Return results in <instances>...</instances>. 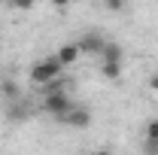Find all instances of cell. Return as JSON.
<instances>
[{
  "mask_svg": "<svg viewBox=\"0 0 158 155\" xmlns=\"http://www.w3.org/2000/svg\"><path fill=\"white\" fill-rule=\"evenodd\" d=\"M64 82H52V85H46L43 91H46V97H43V110L49 113V116H55V119H61V116H67L70 110H73V100H70V94L61 88Z\"/></svg>",
  "mask_w": 158,
  "mask_h": 155,
  "instance_id": "1",
  "label": "cell"
},
{
  "mask_svg": "<svg viewBox=\"0 0 158 155\" xmlns=\"http://www.w3.org/2000/svg\"><path fill=\"white\" fill-rule=\"evenodd\" d=\"M61 67L58 58L55 55H49V58H40L37 64H31V70H27V79L34 82V85H40V88H46V85H52V82H58L61 79Z\"/></svg>",
  "mask_w": 158,
  "mask_h": 155,
  "instance_id": "2",
  "label": "cell"
},
{
  "mask_svg": "<svg viewBox=\"0 0 158 155\" xmlns=\"http://www.w3.org/2000/svg\"><path fill=\"white\" fill-rule=\"evenodd\" d=\"M76 43H79V52H82V55H98V58H100L106 37H103V34H98V31H88V34H82Z\"/></svg>",
  "mask_w": 158,
  "mask_h": 155,
  "instance_id": "3",
  "label": "cell"
},
{
  "mask_svg": "<svg viewBox=\"0 0 158 155\" xmlns=\"http://www.w3.org/2000/svg\"><path fill=\"white\" fill-rule=\"evenodd\" d=\"M3 110H6V122H24V119H31V100L19 97L12 103H3Z\"/></svg>",
  "mask_w": 158,
  "mask_h": 155,
  "instance_id": "4",
  "label": "cell"
},
{
  "mask_svg": "<svg viewBox=\"0 0 158 155\" xmlns=\"http://www.w3.org/2000/svg\"><path fill=\"white\" fill-rule=\"evenodd\" d=\"M64 125H70V128H88L91 125V110L88 107H76L73 103V110L67 113V116H61Z\"/></svg>",
  "mask_w": 158,
  "mask_h": 155,
  "instance_id": "5",
  "label": "cell"
},
{
  "mask_svg": "<svg viewBox=\"0 0 158 155\" xmlns=\"http://www.w3.org/2000/svg\"><path fill=\"white\" fill-rule=\"evenodd\" d=\"M79 43L73 40V43H64V46H58V52H55V58H58V64L61 67H67V64H76L79 61Z\"/></svg>",
  "mask_w": 158,
  "mask_h": 155,
  "instance_id": "6",
  "label": "cell"
},
{
  "mask_svg": "<svg viewBox=\"0 0 158 155\" xmlns=\"http://www.w3.org/2000/svg\"><path fill=\"white\" fill-rule=\"evenodd\" d=\"M0 97H3V103H12V100L24 97V91H21V85L15 82V79H3V85H0Z\"/></svg>",
  "mask_w": 158,
  "mask_h": 155,
  "instance_id": "7",
  "label": "cell"
},
{
  "mask_svg": "<svg viewBox=\"0 0 158 155\" xmlns=\"http://www.w3.org/2000/svg\"><path fill=\"white\" fill-rule=\"evenodd\" d=\"M125 58V49L118 46L116 40H106L103 43V52H100V61H122Z\"/></svg>",
  "mask_w": 158,
  "mask_h": 155,
  "instance_id": "8",
  "label": "cell"
},
{
  "mask_svg": "<svg viewBox=\"0 0 158 155\" xmlns=\"http://www.w3.org/2000/svg\"><path fill=\"white\" fill-rule=\"evenodd\" d=\"M100 73H103V79H118L122 76V61H100Z\"/></svg>",
  "mask_w": 158,
  "mask_h": 155,
  "instance_id": "9",
  "label": "cell"
},
{
  "mask_svg": "<svg viewBox=\"0 0 158 155\" xmlns=\"http://www.w3.org/2000/svg\"><path fill=\"white\" fill-rule=\"evenodd\" d=\"M128 6V0H103V9H110V12H122Z\"/></svg>",
  "mask_w": 158,
  "mask_h": 155,
  "instance_id": "10",
  "label": "cell"
},
{
  "mask_svg": "<svg viewBox=\"0 0 158 155\" xmlns=\"http://www.w3.org/2000/svg\"><path fill=\"white\" fill-rule=\"evenodd\" d=\"M143 155H158V140L143 137Z\"/></svg>",
  "mask_w": 158,
  "mask_h": 155,
  "instance_id": "11",
  "label": "cell"
},
{
  "mask_svg": "<svg viewBox=\"0 0 158 155\" xmlns=\"http://www.w3.org/2000/svg\"><path fill=\"white\" fill-rule=\"evenodd\" d=\"M146 137H149V140H158V119H149V125H146Z\"/></svg>",
  "mask_w": 158,
  "mask_h": 155,
  "instance_id": "12",
  "label": "cell"
},
{
  "mask_svg": "<svg viewBox=\"0 0 158 155\" xmlns=\"http://www.w3.org/2000/svg\"><path fill=\"white\" fill-rule=\"evenodd\" d=\"M6 3H9L12 9H31V6H34V0H6Z\"/></svg>",
  "mask_w": 158,
  "mask_h": 155,
  "instance_id": "13",
  "label": "cell"
},
{
  "mask_svg": "<svg viewBox=\"0 0 158 155\" xmlns=\"http://www.w3.org/2000/svg\"><path fill=\"white\" fill-rule=\"evenodd\" d=\"M149 88H152V91H158V73H155V76H149Z\"/></svg>",
  "mask_w": 158,
  "mask_h": 155,
  "instance_id": "14",
  "label": "cell"
},
{
  "mask_svg": "<svg viewBox=\"0 0 158 155\" xmlns=\"http://www.w3.org/2000/svg\"><path fill=\"white\" fill-rule=\"evenodd\" d=\"M49 3H52V6H67L70 0H49Z\"/></svg>",
  "mask_w": 158,
  "mask_h": 155,
  "instance_id": "15",
  "label": "cell"
},
{
  "mask_svg": "<svg viewBox=\"0 0 158 155\" xmlns=\"http://www.w3.org/2000/svg\"><path fill=\"white\" fill-rule=\"evenodd\" d=\"M91 155H110V152H106V149H98V152H91Z\"/></svg>",
  "mask_w": 158,
  "mask_h": 155,
  "instance_id": "16",
  "label": "cell"
}]
</instances>
